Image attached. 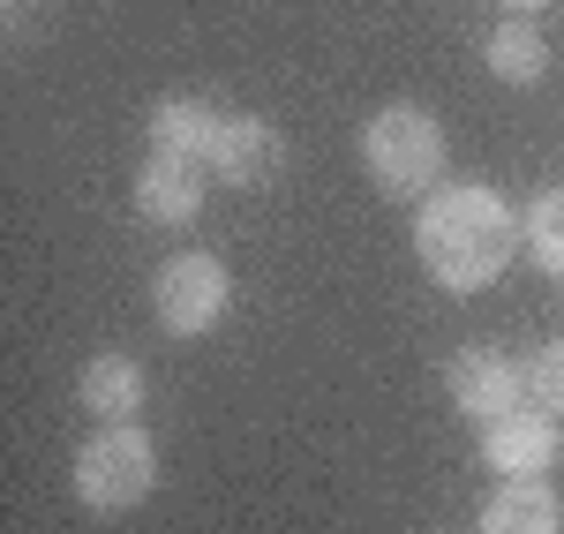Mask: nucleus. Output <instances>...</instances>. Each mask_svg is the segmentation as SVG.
Wrapping results in <instances>:
<instances>
[{
  "mask_svg": "<svg viewBox=\"0 0 564 534\" xmlns=\"http://www.w3.org/2000/svg\"><path fill=\"white\" fill-rule=\"evenodd\" d=\"M520 249V211L481 188V181H459V188H436L414 219V257L444 294H481L497 286V271L512 264Z\"/></svg>",
  "mask_w": 564,
  "mask_h": 534,
  "instance_id": "obj_1",
  "label": "nucleus"
},
{
  "mask_svg": "<svg viewBox=\"0 0 564 534\" xmlns=\"http://www.w3.org/2000/svg\"><path fill=\"white\" fill-rule=\"evenodd\" d=\"M361 166L384 196H430L444 174V129L422 106H384L369 129H361Z\"/></svg>",
  "mask_w": 564,
  "mask_h": 534,
  "instance_id": "obj_2",
  "label": "nucleus"
},
{
  "mask_svg": "<svg viewBox=\"0 0 564 534\" xmlns=\"http://www.w3.org/2000/svg\"><path fill=\"white\" fill-rule=\"evenodd\" d=\"M159 482V445L135 422H106L84 451H76V497L90 512H135Z\"/></svg>",
  "mask_w": 564,
  "mask_h": 534,
  "instance_id": "obj_3",
  "label": "nucleus"
},
{
  "mask_svg": "<svg viewBox=\"0 0 564 534\" xmlns=\"http://www.w3.org/2000/svg\"><path fill=\"white\" fill-rule=\"evenodd\" d=\"M226 302H234V279H226V264L204 257V249L166 257L159 279H151V309H159V324H166L174 339H204L218 316H226Z\"/></svg>",
  "mask_w": 564,
  "mask_h": 534,
  "instance_id": "obj_4",
  "label": "nucleus"
},
{
  "mask_svg": "<svg viewBox=\"0 0 564 534\" xmlns=\"http://www.w3.org/2000/svg\"><path fill=\"white\" fill-rule=\"evenodd\" d=\"M444 392H452V406L467 414V422H505V414H520L527 406V361L497 355V347H459L452 355V369H444Z\"/></svg>",
  "mask_w": 564,
  "mask_h": 534,
  "instance_id": "obj_5",
  "label": "nucleus"
},
{
  "mask_svg": "<svg viewBox=\"0 0 564 534\" xmlns=\"http://www.w3.org/2000/svg\"><path fill=\"white\" fill-rule=\"evenodd\" d=\"M481 459L505 475V482H550V467L564 459V429L550 406L527 400L520 414H505V422H489L481 429Z\"/></svg>",
  "mask_w": 564,
  "mask_h": 534,
  "instance_id": "obj_6",
  "label": "nucleus"
},
{
  "mask_svg": "<svg viewBox=\"0 0 564 534\" xmlns=\"http://www.w3.org/2000/svg\"><path fill=\"white\" fill-rule=\"evenodd\" d=\"M204 159H181V151H151L135 166V211L151 226H188L204 211Z\"/></svg>",
  "mask_w": 564,
  "mask_h": 534,
  "instance_id": "obj_7",
  "label": "nucleus"
},
{
  "mask_svg": "<svg viewBox=\"0 0 564 534\" xmlns=\"http://www.w3.org/2000/svg\"><path fill=\"white\" fill-rule=\"evenodd\" d=\"M279 159H286V143H279V129H271V121H257V113H226L204 166H212L226 188H257V181L279 174Z\"/></svg>",
  "mask_w": 564,
  "mask_h": 534,
  "instance_id": "obj_8",
  "label": "nucleus"
},
{
  "mask_svg": "<svg viewBox=\"0 0 564 534\" xmlns=\"http://www.w3.org/2000/svg\"><path fill=\"white\" fill-rule=\"evenodd\" d=\"M76 400L98 414V422H135L143 406V369L129 355H90L84 377H76Z\"/></svg>",
  "mask_w": 564,
  "mask_h": 534,
  "instance_id": "obj_9",
  "label": "nucleus"
},
{
  "mask_svg": "<svg viewBox=\"0 0 564 534\" xmlns=\"http://www.w3.org/2000/svg\"><path fill=\"white\" fill-rule=\"evenodd\" d=\"M564 512L550 482H505V490L481 504V534H557Z\"/></svg>",
  "mask_w": 564,
  "mask_h": 534,
  "instance_id": "obj_10",
  "label": "nucleus"
},
{
  "mask_svg": "<svg viewBox=\"0 0 564 534\" xmlns=\"http://www.w3.org/2000/svg\"><path fill=\"white\" fill-rule=\"evenodd\" d=\"M218 121L204 98H166V106H151V151H181V159H212L218 143Z\"/></svg>",
  "mask_w": 564,
  "mask_h": 534,
  "instance_id": "obj_11",
  "label": "nucleus"
},
{
  "mask_svg": "<svg viewBox=\"0 0 564 534\" xmlns=\"http://www.w3.org/2000/svg\"><path fill=\"white\" fill-rule=\"evenodd\" d=\"M481 61H489L497 84H542V76H550V39H542L534 23H497V31L481 39Z\"/></svg>",
  "mask_w": 564,
  "mask_h": 534,
  "instance_id": "obj_12",
  "label": "nucleus"
},
{
  "mask_svg": "<svg viewBox=\"0 0 564 534\" xmlns=\"http://www.w3.org/2000/svg\"><path fill=\"white\" fill-rule=\"evenodd\" d=\"M520 241L534 249V264L550 271V279H564V196L557 188H542L520 211Z\"/></svg>",
  "mask_w": 564,
  "mask_h": 534,
  "instance_id": "obj_13",
  "label": "nucleus"
},
{
  "mask_svg": "<svg viewBox=\"0 0 564 534\" xmlns=\"http://www.w3.org/2000/svg\"><path fill=\"white\" fill-rule=\"evenodd\" d=\"M527 400H534V406H550V414L564 422V339H550L542 355L527 361Z\"/></svg>",
  "mask_w": 564,
  "mask_h": 534,
  "instance_id": "obj_14",
  "label": "nucleus"
},
{
  "mask_svg": "<svg viewBox=\"0 0 564 534\" xmlns=\"http://www.w3.org/2000/svg\"><path fill=\"white\" fill-rule=\"evenodd\" d=\"M505 8H520V15H527V8H542V0H505Z\"/></svg>",
  "mask_w": 564,
  "mask_h": 534,
  "instance_id": "obj_15",
  "label": "nucleus"
}]
</instances>
